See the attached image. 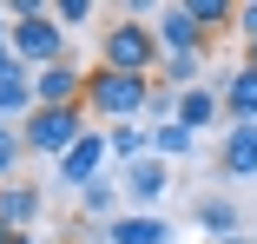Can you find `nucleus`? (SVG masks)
<instances>
[{
    "label": "nucleus",
    "mask_w": 257,
    "mask_h": 244,
    "mask_svg": "<svg viewBox=\"0 0 257 244\" xmlns=\"http://www.w3.org/2000/svg\"><path fill=\"white\" fill-rule=\"evenodd\" d=\"M106 145H112V165H119V172L139 165V159H152V132H145V126H112Z\"/></svg>",
    "instance_id": "obj_16"
},
{
    "label": "nucleus",
    "mask_w": 257,
    "mask_h": 244,
    "mask_svg": "<svg viewBox=\"0 0 257 244\" xmlns=\"http://www.w3.org/2000/svg\"><path fill=\"white\" fill-rule=\"evenodd\" d=\"M119 191H125L139 211H152V205H159L165 191H172V159H159V152H152V159L125 165V172H119Z\"/></svg>",
    "instance_id": "obj_6"
},
{
    "label": "nucleus",
    "mask_w": 257,
    "mask_h": 244,
    "mask_svg": "<svg viewBox=\"0 0 257 244\" xmlns=\"http://www.w3.org/2000/svg\"><path fill=\"white\" fill-rule=\"evenodd\" d=\"M33 73L27 66H14V73H0V126H27L33 119Z\"/></svg>",
    "instance_id": "obj_13"
},
{
    "label": "nucleus",
    "mask_w": 257,
    "mask_h": 244,
    "mask_svg": "<svg viewBox=\"0 0 257 244\" xmlns=\"http://www.w3.org/2000/svg\"><path fill=\"white\" fill-rule=\"evenodd\" d=\"M99 66L106 73H159L165 66V46H159V27L152 20H139V14H125V20H112L106 33H99Z\"/></svg>",
    "instance_id": "obj_1"
},
{
    "label": "nucleus",
    "mask_w": 257,
    "mask_h": 244,
    "mask_svg": "<svg viewBox=\"0 0 257 244\" xmlns=\"http://www.w3.org/2000/svg\"><path fill=\"white\" fill-rule=\"evenodd\" d=\"M7 33H14V14H0V46H7Z\"/></svg>",
    "instance_id": "obj_27"
},
{
    "label": "nucleus",
    "mask_w": 257,
    "mask_h": 244,
    "mask_svg": "<svg viewBox=\"0 0 257 244\" xmlns=\"http://www.w3.org/2000/svg\"><path fill=\"white\" fill-rule=\"evenodd\" d=\"M20 139H27V152L33 159H66L73 145L86 139V106H33V119L20 126Z\"/></svg>",
    "instance_id": "obj_3"
},
{
    "label": "nucleus",
    "mask_w": 257,
    "mask_h": 244,
    "mask_svg": "<svg viewBox=\"0 0 257 244\" xmlns=\"http://www.w3.org/2000/svg\"><path fill=\"white\" fill-rule=\"evenodd\" d=\"M159 46L165 53H204L211 33L191 20V7H159Z\"/></svg>",
    "instance_id": "obj_8"
},
{
    "label": "nucleus",
    "mask_w": 257,
    "mask_h": 244,
    "mask_svg": "<svg viewBox=\"0 0 257 244\" xmlns=\"http://www.w3.org/2000/svg\"><path fill=\"white\" fill-rule=\"evenodd\" d=\"M33 99H40V106H86V73H79L73 60L40 66V73H33Z\"/></svg>",
    "instance_id": "obj_7"
},
{
    "label": "nucleus",
    "mask_w": 257,
    "mask_h": 244,
    "mask_svg": "<svg viewBox=\"0 0 257 244\" xmlns=\"http://www.w3.org/2000/svg\"><path fill=\"white\" fill-rule=\"evenodd\" d=\"M53 20H60V27H86V20H99V7H92V0H60Z\"/></svg>",
    "instance_id": "obj_22"
},
{
    "label": "nucleus",
    "mask_w": 257,
    "mask_h": 244,
    "mask_svg": "<svg viewBox=\"0 0 257 244\" xmlns=\"http://www.w3.org/2000/svg\"><path fill=\"white\" fill-rule=\"evenodd\" d=\"M152 152H159V159H191L198 152V132H185L178 119L172 126H152Z\"/></svg>",
    "instance_id": "obj_17"
},
{
    "label": "nucleus",
    "mask_w": 257,
    "mask_h": 244,
    "mask_svg": "<svg viewBox=\"0 0 257 244\" xmlns=\"http://www.w3.org/2000/svg\"><path fill=\"white\" fill-rule=\"evenodd\" d=\"M224 119L231 126H257V66L224 73Z\"/></svg>",
    "instance_id": "obj_14"
},
{
    "label": "nucleus",
    "mask_w": 257,
    "mask_h": 244,
    "mask_svg": "<svg viewBox=\"0 0 257 244\" xmlns=\"http://www.w3.org/2000/svg\"><path fill=\"white\" fill-rule=\"evenodd\" d=\"M152 99H159V86L145 73H106V66L86 73V112L112 119V126H139V112H152Z\"/></svg>",
    "instance_id": "obj_2"
},
{
    "label": "nucleus",
    "mask_w": 257,
    "mask_h": 244,
    "mask_svg": "<svg viewBox=\"0 0 257 244\" xmlns=\"http://www.w3.org/2000/svg\"><path fill=\"white\" fill-rule=\"evenodd\" d=\"M0 244H40L33 231H7V224H0Z\"/></svg>",
    "instance_id": "obj_24"
},
{
    "label": "nucleus",
    "mask_w": 257,
    "mask_h": 244,
    "mask_svg": "<svg viewBox=\"0 0 257 244\" xmlns=\"http://www.w3.org/2000/svg\"><path fill=\"white\" fill-rule=\"evenodd\" d=\"M204 244H257V237H244V231H237V237H204Z\"/></svg>",
    "instance_id": "obj_26"
},
{
    "label": "nucleus",
    "mask_w": 257,
    "mask_h": 244,
    "mask_svg": "<svg viewBox=\"0 0 257 244\" xmlns=\"http://www.w3.org/2000/svg\"><path fill=\"white\" fill-rule=\"evenodd\" d=\"M14 66H20V60H14V46H0V73H14Z\"/></svg>",
    "instance_id": "obj_25"
},
{
    "label": "nucleus",
    "mask_w": 257,
    "mask_h": 244,
    "mask_svg": "<svg viewBox=\"0 0 257 244\" xmlns=\"http://www.w3.org/2000/svg\"><path fill=\"white\" fill-rule=\"evenodd\" d=\"M7 46H14V60H20L27 73H40V66H60V60H66V27H60L53 14H33V20H14Z\"/></svg>",
    "instance_id": "obj_4"
},
{
    "label": "nucleus",
    "mask_w": 257,
    "mask_h": 244,
    "mask_svg": "<svg viewBox=\"0 0 257 244\" xmlns=\"http://www.w3.org/2000/svg\"><path fill=\"white\" fill-rule=\"evenodd\" d=\"M27 159V139H20V126H0V185H14V165Z\"/></svg>",
    "instance_id": "obj_21"
},
{
    "label": "nucleus",
    "mask_w": 257,
    "mask_h": 244,
    "mask_svg": "<svg viewBox=\"0 0 257 244\" xmlns=\"http://www.w3.org/2000/svg\"><path fill=\"white\" fill-rule=\"evenodd\" d=\"M106 244H172V224L159 211H125L106 224Z\"/></svg>",
    "instance_id": "obj_10"
},
{
    "label": "nucleus",
    "mask_w": 257,
    "mask_h": 244,
    "mask_svg": "<svg viewBox=\"0 0 257 244\" xmlns=\"http://www.w3.org/2000/svg\"><path fill=\"white\" fill-rule=\"evenodd\" d=\"M224 119V86H191L178 92V126L185 132H204V126H218Z\"/></svg>",
    "instance_id": "obj_11"
},
{
    "label": "nucleus",
    "mask_w": 257,
    "mask_h": 244,
    "mask_svg": "<svg viewBox=\"0 0 257 244\" xmlns=\"http://www.w3.org/2000/svg\"><path fill=\"white\" fill-rule=\"evenodd\" d=\"M79 211H86V218H106V224H112V218H119V185H112V178L86 185V191H79Z\"/></svg>",
    "instance_id": "obj_19"
},
{
    "label": "nucleus",
    "mask_w": 257,
    "mask_h": 244,
    "mask_svg": "<svg viewBox=\"0 0 257 244\" xmlns=\"http://www.w3.org/2000/svg\"><path fill=\"white\" fill-rule=\"evenodd\" d=\"M185 7H191V20H198L204 33H218V27H231V20H237L231 0H185Z\"/></svg>",
    "instance_id": "obj_20"
},
{
    "label": "nucleus",
    "mask_w": 257,
    "mask_h": 244,
    "mask_svg": "<svg viewBox=\"0 0 257 244\" xmlns=\"http://www.w3.org/2000/svg\"><path fill=\"white\" fill-rule=\"evenodd\" d=\"M244 66H257V40H250V46H244Z\"/></svg>",
    "instance_id": "obj_28"
},
{
    "label": "nucleus",
    "mask_w": 257,
    "mask_h": 244,
    "mask_svg": "<svg viewBox=\"0 0 257 244\" xmlns=\"http://www.w3.org/2000/svg\"><path fill=\"white\" fill-rule=\"evenodd\" d=\"M218 172H224V178H257V126H231V132H224Z\"/></svg>",
    "instance_id": "obj_9"
},
{
    "label": "nucleus",
    "mask_w": 257,
    "mask_h": 244,
    "mask_svg": "<svg viewBox=\"0 0 257 244\" xmlns=\"http://www.w3.org/2000/svg\"><path fill=\"white\" fill-rule=\"evenodd\" d=\"M237 33H244V40H257V0H250V7H237Z\"/></svg>",
    "instance_id": "obj_23"
},
{
    "label": "nucleus",
    "mask_w": 257,
    "mask_h": 244,
    "mask_svg": "<svg viewBox=\"0 0 257 244\" xmlns=\"http://www.w3.org/2000/svg\"><path fill=\"white\" fill-rule=\"evenodd\" d=\"M99 178H112V145H106V132H86L73 152L53 165V185H66V191H86V185H99Z\"/></svg>",
    "instance_id": "obj_5"
},
{
    "label": "nucleus",
    "mask_w": 257,
    "mask_h": 244,
    "mask_svg": "<svg viewBox=\"0 0 257 244\" xmlns=\"http://www.w3.org/2000/svg\"><path fill=\"white\" fill-rule=\"evenodd\" d=\"M40 211H46V191L40 185H0V224H7V231H33Z\"/></svg>",
    "instance_id": "obj_12"
},
{
    "label": "nucleus",
    "mask_w": 257,
    "mask_h": 244,
    "mask_svg": "<svg viewBox=\"0 0 257 244\" xmlns=\"http://www.w3.org/2000/svg\"><path fill=\"white\" fill-rule=\"evenodd\" d=\"M159 73L172 79V92H191V86H204V79H198V73H204V53H165Z\"/></svg>",
    "instance_id": "obj_18"
},
{
    "label": "nucleus",
    "mask_w": 257,
    "mask_h": 244,
    "mask_svg": "<svg viewBox=\"0 0 257 244\" xmlns=\"http://www.w3.org/2000/svg\"><path fill=\"white\" fill-rule=\"evenodd\" d=\"M198 224H204V237H237V231H244L237 198H224V191H204V198H198Z\"/></svg>",
    "instance_id": "obj_15"
}]
</instances>
